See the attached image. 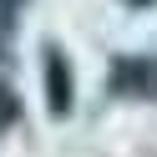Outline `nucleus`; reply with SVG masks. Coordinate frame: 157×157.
Wrapping results in <instances>:
<instances>
[{
    "instance_id": "nucleus-1",
    "label": "nucleus",
    "mask_w": 157,
    "mask_h": 157,
    "mask_svg": "<svg viewBox=\"0 0 157 157\" xmlns=\"http://www.w3.org/2000/svg\"><path fill=\"white\" fill-rule=\"evenodd\" d=\"M46 101H51V112H71V71H66V56L61 51H46Z\"/></svg>"
}]
</instances>
